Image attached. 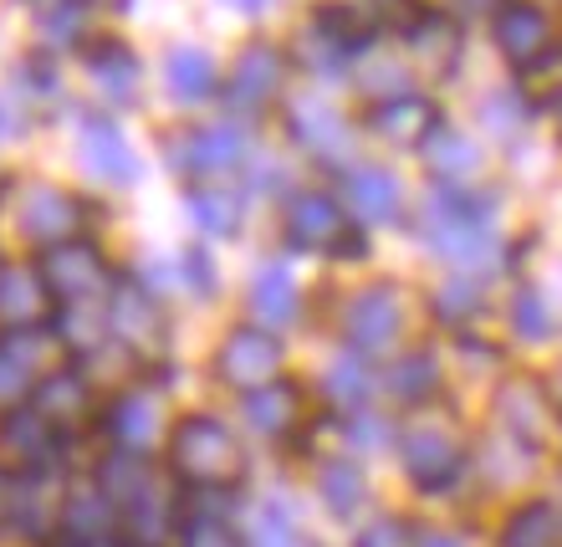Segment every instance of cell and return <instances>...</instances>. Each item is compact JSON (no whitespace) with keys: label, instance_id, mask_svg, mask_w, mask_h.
<instances>
[{"label":"cell","instance_id":"6da1fadb","mask_svg":"<svg viewBox=\"0 0 562 547\" xmlns=\"http://www.w3.org/2000/svg\"><path fill=\"white\" fill-rule=\"evenodd\" d=\"M164 466L179 487L205 496H236L246 487V450L215 414H179L164 435Z\"/></svg>","mask_w":562,"mask_h":547},{"label":"cell","instance_id":"7a4b0ae2","mask_svg":"<svg viewBox=\"0 0 562 547\" xmlns=\"http://www.w3.org/2000/svg\"><path fill=\"white\" fill-rule=\"evenodd\" d=\"M419 236L435 246V256L456 261L460 271L491 267L496 252H502L491 194H475V190H445V185H435V194L419 210Z\"/></svg>","mask_w":562,"mask_h":547},{"label":"cell","instance_id":"3957f363","mask_svg":"<svg viewBox=\"0 0 562 547\" xmlns=\"http://www.w3.org/2000/svg\"><path fill=\"white\" fill-rule=\"evenodd\" d=\"M379 31H384V21L369 5H358V0H323L307 15V26L296 31L286 57L296 67H307L312 77H338L379 46Z\"/></svg>","mask_w":562,"mask_h":547},{"label":"cell","instance_id":"277c9868","mask_svg":"<svg viewBox=\"0 0 562 547\" xmlns=\"http://www.w3.org/2000/svg\"><path fill=\"white\" fill-rule=\"evenodd\" d=\"M281 241L292 252H312V256H363V225L348 215L338 194L327 190H296L281 205Z\"/></svg>","mask_w":562,"mask_h":547},{"label":"cell","instance_id":"5b68a950","mask_svg":"<svg viewBox=\"0 0 562 547\" xmlns=\"http://www.w3.org/2000/svg\"><path fill=\"white\" fill-rule=\"evenodd\" d=\"M491 36H496V52L506 57V67L521 77H537L542 67L558 62V31H552V15L532 0H502L491 11Z\"/></svg>","mask_w":562,"mask_h":547},{"label":"cell","instance_id":"8992f818","mask_svg":"<svg viewBox=\"0 0 562 547\" xmlns=\"http://www.w3.org/2000/svg\"><path fill=\"white\" fill-rule=\"evenodd\" d=\"M251 154V134L240 123H200V129H179L169 144H164V159L175 164V175L184 179H225L236 175Z\"/></svg>","mask_w":562,"mask_h":547},{"label":"cell","instance_id":"52a82bcc","mask_svg":"<svg viewBox=\"0 0 562 547\" xmlns=\"http://www.w3.org/2000/svg\"><path fill=\"white\" fill-rule=\"evenodd\" d=\"M286 72H292V57L281 52L277 42H251L236 57L231 77L221 82V98L231 113L240 119H261L286 98Z\"/></svg>","mask_w":562,"mask_h":547},{"label":"cell","instance_id":"ba28073f","mask_svg":"<svg viewBox=\"0 0 562 547\" xmlns=\"http://www.w3.org/2000/svg\"><path fill=\"white\" fill-rule=\"evenodd\" d=\"M404 333V297L394 281H373L342 308V343L358 358H379L389 354Z\"/></svg>","mask_w":562,"mask_h":547},{"label":"cell","instance_id":"9c48e42d","mask_svg":"<svg viewBox=\"0 0 562 547\" xmlns=\"http://www.w3.org/2000/svg\"><path fill=\"white\" fill-rule=\"evenodd\" d=\"M215 373H221L225 384H236L240 394L277 384L281 379V338L271 333V327H261V323L231 327L225 343L215 348Z\"/></svg>","mask_w":562,"mask_h":547},{"label":"cell","instance_id":"30bf717a","mask_svg":"<svg viewBox=\"0 0 562 547\" xmlns=\"http://www.w3.org/2000/svg\"><path fill=\"white\" fill-rule=\"evenodd\" d=\"M400 460L419 491H450L465 471V445L445 425H409L400 435Z\"/></svg>","mask_w":562,"mask_h":547},{"label":"cell","instance_id":"8fae6325","mask_svg":"<svg viewBox=\"0 0 562 547\" xmlns=\"http://www.w3.org/2000/svg\"><path fill=\"white\" fill-rule=\"evenodd\" d=\"M400 36H404V52H409L419 67H429V72H456L460 46H465L460 15H450L445 5H415V11L400 21Z\"/></svg>","mask_w":562,"mask_h":547},{"label":"cell","instance_id":"7c38bea8","mask_svg":"<svg viewBox=\"0 0 562 547\" xmlns=\"http://www.w3.org/2000/svg\"><path fill=\"white\" fill-rule=\"evenodd\" d=\"M286 134H292V144H302L312 159L323 164H342L348 148H353V129H348V119L327 98H296L286 108Z\"/></svg>","mask_w":562,"mask_h":547},{"label":"cell","instance_id":"4fadbf2b","mask_svg":"<svg viewBox=\"0 0 562 547\" xmlns=\"http://www.w3.org/2000/svg\"><path fill=\"white\" fill-rule=\"evenodd\" d=\"M440 108L425 92H400V98H384V103H369V134H379L384 144L400 148H425V138L440 129Z\"/></svg>","mask_w":562,"mask_h":547},{"label":"cell","instance_id":"5bb4252c","mask_svg":"<svg viewBox=\"0 0 562 547\" xmlns=\"http://www.w3.org/2000/svg\"><path fill=\"white\" fill-rule=\"evenodd\" d=\"M77 159L103 185H134L138 179V154L113 119H82V129H77Z\"/></svg>","mask_w":562,"mask_h":547},{"label":"cell","instance_id":"9a60e30c","mask_svg":"<svg viewBox=\"0 0 562 547\" xmlns=\"http://www.w3.org/2000/svg\"><path fill=\"white\" fill-rule=\"evenodd\" d=\"M342 205L358 225H394L404 210V190L379 164H353L342 169Z\"/></svg>","mask_w":562,"mask_h":547},{"label":"cell","instance_id":"2e32d148","mask_svg":"<svg viewBox=\"0 0 562 547\" xmlns=\"http://www.w3.org/2000/svg\"><path fill=\"white\" fill-rule=\"evenodd\" d=\"M42 281L57 297H92L98 287H108V261L88 241H57L42 256Z\"/></svg>","mask_w":562,"mask_h":547},{"label":"cell","instance_id":"e0dca14e","mask_svg":"<svg viewBox=\"0 0 562 547\" xmlns=\"http://www.w3.org/2000/svg\"><path fill=\"white\" fill-rule=\"evenodd\" d=\"M240 410H246V425L256 429V435H267V440H296V429L307 425V400H302V389L286 384V379H277V384L267 389H251L246 400H240Z\"/></svg>","mask_w":562,"mask_h":547},{"label":"cell","instance_id":"ac0fdd59","mask_svg":"<svg viewBox=\"0 0 562 547\" xmlns=\"http://www.w3.org/2000/svg\"><path fill=\"white\" fill-rule=\"evenodd\" d=\"M113 327H119V338L138 354H159L164 338H169V317L159 308V292H148V287H119L113 292Z\"/></svg>","mask_w":562,"mask_h":547},{"label":"cell","instance_id":"d6986e66","mask_svg":"<svg viewBox=\"0 0 562 547\" xmlns=\"http://www.w3.org/2000/svg\"><path fill=\"white\" fill-rule=\"evenodd\" d=\"M82 62H88V77L92 88L103 92L108 103H138V82H144V67H138V57L128 52L123 42H108V36H98V42L82 46Z\"/></svg>","mask_w":562,"mask_h":547},{"label":"cell","instance_id":"ffe728a7","mask_svg":"<svg viewBox=\"0 0 562 547\" xmlns=\"http://www.w3.org/2000/svg\"><path fill=\"white\" fill-rule=\"evenodd\" d=\"M108 429H113V440H119L128 456H148V450L164 440V404H159V394L134 389V394L113 400V410H108Z\"/></svg>","mask_w":562,"mask_h":547},{"label":"cell","instance_id":"44dd1931","mask_svg":"<svg viewBox=\"0 0 562 547\" xmlns=\"http://www.w3.org/2000/svg\"><path fill=\"white\" fill-rule=\"evenodd\" d=\"M425 164H429V175H435V185H445V190H471L475 175H481V144L465 138L460 129H450V123H440V129L425 138Z\"/></svg>","mask_w":562,"mask_h":547},{"label":"cell","instance_id":"7402d4cb","mask_svg":"<svg viewBox=\"0 0 562 547\" xmlns=\"http://www.w3.org/2000/svg\"><path fill=\"white\" fill-rule=\"evenodd\" d=\"M251 312H256V323L271 327V333L302 317V292H296V277L281 256L251 277Z\"/></svg>","mask_w":562,"mask_h":547},{"label":"cell","instance_id":"603a6c76","mask_svg":"<svg viewBox=\"0 0 562 547\" xmlns=\"http://www.w3.org/2000/svg\"><path fill=\"white\" fill-rule=\"evenodd\" d=\"M164 88L175 103H210V98H221V72H215L205 46L184 42L164 57Z\"/></svg>","mask_w":562,"mask_h":547},{"label":"cell","instance_id":"cb8c5ba5","mask_svg":"<svg viewBox=\"0 0 562 547\" xmlns=\"http://www.w3.org/2000/svg\"><path fill=\"white\" fill-rule=\"evenodd\" d=\"M21 225H26L36 241H46V246L72 241V231L82 225V200H77V194H67V190H52V185H42V190L26 194Z\"/></svg>","mask_w":562,"mask_h":547},{"label":"cell","instance_id":"d4e9b609","mask_svg":"<svg viewBox=\"0 0 562 547\" xmlns=\"http://www.w3.org/2000/svg\"><path fill=\"white\" fill-rule=\"evenodd\" d=\"M496 410H502V425L517 435L527 450L542 435V414H548V394L532 384V379H512V384L496 394Z\"/></svg>","mask_w":562,"mask_h":547},{"label":"cell","instance_id":"484cf974","mask_svg":"<svg viewBox=\"0 0 562 547\" xmlns=\"http://www.w3.org/2000/svg\"><path fill=\"white\" fill-rule=\"evenodd\" d=\"M190 215L194 225L215 241H231L246 225V200L225 185H205V190H190Z\"/></svg>","mask_w":562,"mask_h":547},{"label":"cell","instance_id":"4316f807","mask_svg":"<svg viewBox=\"0 0 562 547\" xmlns=\"http://www.w3.org/2000/svg\"><path fill=\"white\" fill-rule=\"evenodd\" d=\"M502 547H562V512L552 502H521L502 522Z\"/></svg>","mask_w":562,"mask_h":547},{"label":"cell","instance_id":"83f0119b","mask_svg":"<svg viewBox=\"0 0 562 547\" xmlns=\"http://www.w3.org/2000/svg\"><path fill=\"white\" fill-rule=\"evenodd\" d=\"M389 394L404 404H425L440 394V364H435V354H425V348H415V354H404L394 369H389Z\"/></svg>","mask_w":562,"mask_h":547},{"label":"cell","instance_id":"f1b7e54d","mask_svg":"<svg viewBox=\"0 0 562 547\" xmlns=\"http://www.w3.org/2000/svg\"><path fill=\"white\" fill-rule=\"evenodd\" d=\"M323 394L333 404H338L342 414H358L363 404H369L373 394V373H369V358H358V354H342L333 369H327L323 379Z\"/></svg>","mask_w":562,"mask_h":547},{"label":"cell","instance_id":"f546056e","mask_svg":"<svg viewBox=\"0 0 562 547\" xmlns=\"http://www.w3.org/2000/svg\"><path fill=\"white\" fill-rule=\"evenodd\" d=\"M317 491H323L327 512H338V517H353L363 496H369V481L358 471V460H327L323 471H317Z\"/></svg>","mask_w":562,"mask_h":547},{"label":"cell","instance_id":"4dcf8cb0","mask_svg":"<svg viewBox=\"0 0 562 547\" xmlns=\"http://www.w3.org/2000/svg\"><path fill=\"white\" fill-rule=\"evenodd\" d=\"M512 327H517V338H527V343H548L552 333H558V317H552L548 297L537 292V287H521V292L512 297Z\"/></svg>","mask_w":562,"mask_h":547},{"label":"cell","instance_id":"1f68e13d","mask_svg":"<svg viewBox=\"0 0 562 547\" xmlns=\"http://www.w3.org/2000/svg\"><path fill=\"white\" fill-rule=\"evenodd\" d=\"M246 543L251 547H307L302 543V527H296L277 502H267V506H256L251 512V533H246Z\"/></svg>","mask_w":562,"mask_h":547},{"label":"cell","instance_id":"d6a6232c","mask_svg":"<svg viewBox=\"0 0 562 547\" xmlns=\"http://www.w3.org/2000/svg\"><path fill=\"white\" fill-rule=\"evenodd\" d=\"M527 113H532V108H527V98H521V88H506V92H496V98H486V103H481V123H486L491 134H517L521 123H527Z\"/></svg>","mask_w":562,"mask_h":547},{"label":"cell","instance_id":"836d02e7","mask_svg":"<svg viewBox=\"0 0 562 547\" xmlns=\"http://www.w3.org/2000/svg\"><path fill=\"white\" fill-rule=\"evenodd\" d=\"M435 312H440L445 323H465V317H475L481 312V287L465 277L456 281H445L440 292H435Z\"/></svg>","mask_w":562,"mask_h":547},{"label":"cell","instance_id":"e575fe53","mask_svg":"<svg viewBox=\"0 0 562 547\" xmlns=\"http://www.w3.org/2000/svg\"><path fill=\"white\" fill-rule=\"evenodd\" d=\"M179 537H184L179 547H251L246 537L231 533V527H225L221 517H184Z\"/></svg>","mask_w":562,"mask_h":547},{"label":"cell","instance_id":"d590c367","mask_svg":"<svg viewBox=\"0 0 562 547\" xmlns=\"http://www.w3.org/2000/svg\"><path fill=\"white\" fill-rule=\"evenodd\" d=\"M179 271H184V287L194 297H215V287H221V271H215L205 246H190V252L179 256Z\"/></svg>","mask_w":562,"mask_h":547},{"label":"cell","instance_id":"8d00e7d4","mask_svg":"<svg viewBox=\"0 0 562 547\" xmlns=\"http://www.w3.org/2000/svg\"><path fill=\"white\" fill-rule=\"evenodd\" d=\"M358 547H404V527L394 517L373 522V527H363V533H358Z\"/></svg>","mask_w":562,"mask_h":547},{"label":"cell","instance_id":"74e56055","mask_svg":"<svg viewBox=\"0 0 562 547\" xmlns=\"http://www.w3.org/2000/svg\"><path fill=\"white\" fill-rule=\"evenodd\" d=\"M415 547H465V543H460V537H450V533H419Z\"/></svg>","mask_w":562,"mask_h":547},{"label":"cell","instance_id":"f35d334b","mask_svg":"<svg viewBox=\"0 0 562 547\" xmlns=\"http://www.w3.org/2000/svg\"><path fill=\"white\" fill-rule=\"evenodd\" d=\"M15 123H21V119H15L11 98H0V138H11V134H15Z\"/></svg>","mask_w":562,"mask_h":547},{"label":"cell","instance_id":"ab89813d","mask_svg":"<svg viewBox=\"0 0 562 547\" xmlns=\"http://www.w3.org/2000/svg\"><path fill=\"white\" fill-rule=\"evenodd\" d=\"M231 5H236L240 15H261V11H271L277 0H231Z\"/></svg>","mask_w":562,"mask_h":547},{"label":"cell","instance_id":"60d3db41","mask_svg":"<svg viewBox=\"0 0 562 547\" xmlns=\"http://www.w3.org/2000/svg\"><path fill=\"white\" fill-rule=\"evenodd\" d=\"M552 113H558V123H562V82L552 88Z\"/></svg>","mask_w":562,"mask_h":547}]
</instances>
